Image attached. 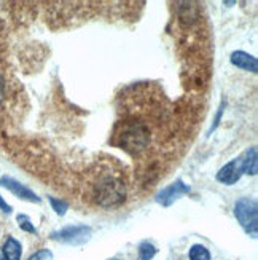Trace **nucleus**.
Returning <instances> with one entry per match:
<instances>
[{"label":"nucleus","mask_w":258,"mask_h":260,"mask_svg":"<svg viewBox=\"0 0 258 260\" xmlns=\"http://www.w3.org/2000/svg\"><path fill=\"white\" fill-rule=\"evenodd\" d=\"M18 222H19L21 230L29 232V233H37L35 227L32 225V222L29 220V217H26V216H18Z\"/></svg>","instance_id":"obj_14"},{"label":"nucleus","mask_w":258,"mask_h":260,"mask_svg":"<svg viewBox=\"0 0 258 260\" xmlns=\"http://www.w3.org/2000/svg\"><path fill=\"white\" fill-rule=\"evenodd\" d=\"M152 133L143 121L126 120L120 121L114 133V144L131 155L142 153L150 144Z\"/></svg>","instance_id":"obj_2"},{"label":"nucleus","mask_w":258,"mask_h":260,"mask_svg":"<svg viewBox=\"0 0 258 260\" xmlns=\"http://www.w3.org/2000/svg\"><path fill=\"white\" fill-rule=\"evenodd\" d=\"M231 64L236 66L238 69H242V71H247V72H253L256 74L258 72V61L255 56L245 53V51H234L231 53V58H230Z\"/></svg>","instance_id":"obj_8"},{"label":"nucleus","mask_w":258,"mask_h":260,"mask_svg":"<svg viewBox=\"0 0 258 260\" xmlns=\"http://www.w3.org/2000/svg\"><path fill=\"white\" fill-rule=\"evenodd\" d=\"M50 203H51V206H53L54 212H56V214H59V216H64L65 211L69 209V203L64 201V200H58V198L50 197Z\"/></svg>","instance_id":"obj_13"},{"label":"nucleus","mask_w":258,"mask_h":260,"mask_svg":"<svg viewBox=\"0 0 258 260\" xmlns=\"http://www.w3.org/2000/svg\"><path fill=\"white\" fill-rule=\"evenodd\" d=\"M234 216H236L241 227L250 236H256L258 232V205L253 198H241L234 205Z\"/></svg>","instance_id":"obj_3"},{"label":"nucleus","mask_w":258,"mask_h":260,"mask_svg":"<svg viewBox=\"0 0 258 260\" xmlns=\"http://www.w3.org/2000/svg\"><path fill=\"white\" fill-rule=\"evenodd\" d=\"M0 260H5V255H4L2 249H0Z\"/></svg>","instance_id":"obj_17"},{"label":"nucleus","mask_w":258,"mask_h":260,"mask_svg":"<svg viewBox=\"0 0 258 260\" xmlns=\"http://www.w3.org/2000/svg\"><path fill=\"white\" fill-rule=\"evenodd\" d=\"M2 252L5 255V260H21V254H22L21 243L18 240H15L13 236H8L4 244Z\"/></svg>","instance_id":"obj_10"},{"label":"nucleus","mask_w":258,"mask_h":260,"mask_svg":"<svg viewBox=\"0 0 258 260\" xmlns=\"http://www.w3.org/2000/svg\"><path fill=\"white\" fill-rule=\"evenodd\" d=\"M241 161L244 166V173L256 176L258 173V155H256V147H250V149L245 150L241 156Z\"/></svg>","instance_id":"obj_9"},{"label":"nucleus","mask_w":258,"mask_h":260,"mask_svg":"<svg viewBox=\"0 0 258 260\" xmlns=\"http://www.w3.org/2000/svg\"><path fill=\"white\" fill-rule=\"evenodd\" d=\"M190 260H210V252L206 246L203 244H195L188 254Z\"/></svg>","instance_id":"obj_11"},{"label":"nucleus","mask_w":258,"mask_h":260,"mask_svg":"<svg viewBox=\"0 0 258 260\" xmlns=\"http://www.w3.org/2000/svg\"><path fill=\"white\" fill-rule=\"evenodd\" d=\"M156 255V247L149 243V241H145L139 246V257L140 260H152L153 257Z\"/></svg>","instance_id":"obj_12"},{"label":"nucleus","mask_w":258,"mask_h":260,"mask_svg":"<svg viewBox=\"0 0 258 260\" xmlns=\"http://www.w3.org/2000/svg\"><path fill=\"white\" fill-rule=\"evenodd\" d=\"M190 190L192 188H190V185L185 184L183 180H175L174 184L167 185L166 188H163L160 191L158 197H156V203H160L161 206L167 208V206L174 205L177 200H180L182 197L188 195Z\"/></svg>","instance_id":"obj_5"},{"label":"nucleus","mask_w":258,"mask_h":260,"mask_svg":"<svg viewBox=\"0 0 258 260\" xmlns=\"http://www.w3.org/2000/svg\"><path fill=\"white\" fill-rule=\"evenodd\" d=\"M89 238H91V229L85 227V225H72V227H65L59 232L51 233V240L72 246L85 244Z\"/></svg>","instance_id":"obj_4"},{"label":"nucleus","mask_w":258,"mask_h":260,"mask_svg":"<svg viewBox=\"0 0 258 260\" xmlns=\"http://www.w3.org/2000/svg\"><path fill=\"white\" fill-rule=\"evenodd\" d=\"M0 209H4V212H7V214H10L11 212V208L7 205V203L4 201V198L0 197Z\"/></svg>","instance_id":"obj_16"},{"label":"nucleus","mask_w":258,"mask_h":260,"mask_svg":"<svg viewBox=\"0 0 258 260\" xmlns=\"http://www.w3.org/2000/svg\"><path fill=\"white\" fill-rule=\"evenodd\" d=\"M0 185L5 187V188L10 190L13 195H16L18 198L24 200V201H30V203H40V201H42L35 193H33L32 190H29L26 185L19 184L18 180L11 179V177H7V176L2 177V179H0Z\"/></svg>","instance_id":"obj_7"},{"label":"nucleus","mask_w":258,"mask_h":260,"mask_svg":"<svg viewBox=\"0 0 258 260\" xmlns=\"http://www.w3.org/2000/svg\"><path fill=\"white\" fill-rule=\"evenodd\" d=\"M89 195L100 208L120 206L126 198V182L121 173L102 169L94 174V179L89 184Z\"/></svg>","instance_id":"obj_1"},{"label":"nucleus","mask_w":258,"mask_h":260,"mask_svg":"<svg viewBox=\"0 0 258 260\" xmlns=\"http://www.w3.org/2000/svg\"><path fill=\"white\" fill-rule=\"evenodd\" d=\"M51 258H53L51 251H48V249H40V251H37L33 255H30L27 260H51Z\"/></svg>","instance_id":"obj_15"},{"label":"nucleus","mask_w":258,"mask_h":260,"mask_svg":"<svg viewBox=\"0 0 258 260\" xmlns=\"http://www.w3.org/2000/svg\"><path fill=\"white\" fill-rule=\"evenodd\" d=\"M242 174H244V166H242L241 158H234L233 161L225 165L217 173V180L225 185H233L242 177Z\"/></svg>","instance_id":"obj_6"}]
</instances>
